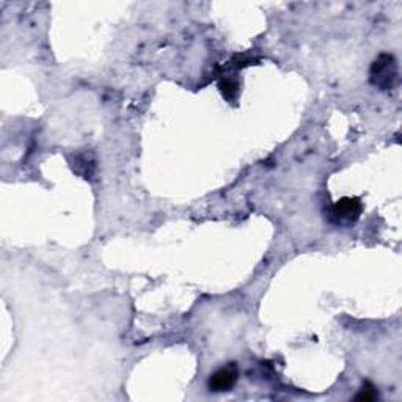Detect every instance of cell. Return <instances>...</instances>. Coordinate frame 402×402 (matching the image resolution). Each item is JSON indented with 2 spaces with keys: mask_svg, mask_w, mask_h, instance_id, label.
I'll list each match as a JSON object with an SVG mask.
<instances>
[{
  "mask_svg": "<svg viewBox=\"0 0 402 402\" xmlns=\"http://www.w3.org/2000/svg\"><path fill=\"white\" fill-rule=\"evenodd\" d=\"M369 80L374 87L384 90L394 88L398 82V62L391 54L379 55L369 70Z\"/></svg>",
  "mask_w": 402,
  "mask_h": 402,
  "instance_id": "cell-1",
  "label": "cell"
},
{
  "mask_svg": "<svg viewBox=\"0 0 402 402\" xmlns=\"http://www.w3.org/2000/svg\"><path fill=\"white\" fill-rule=\"evenodd\" d=\"M363 212V204L360 199H352V196H344L338 200L330 208V222L337 225H352L360 218Z\"/></svg>",
  "mask_w": 402,
  "mask_h": 402,
  "instance_id": "cell-2",
  "label": "cell"
},
{
  "mask_svg": "<svg viewBox=\"0 0 402 402\" xmlns=\"http://www.w3.org/2000/svg\"><path fill=\"white\" fill-rule=\"evenodd\" d=\"M239 379V371L234 365L220 368L209 377L208 386L212 393H225L234 388Z\"/></svg>",
  "mask_w": 402,
  "mask_h": 402,
  "instance_id": "cell-3",
  "label": "cell"
},
{
  "mask_svg": "<svg viewBox=\"0 0 402 402\" xmlns=\"http://www.w3.org/2000/svg\"><path fill=\"white\" fill-rule=\"evenodd\" d=\"M379 398V393L376 390L374 385H371L369 382H366L365 385L361 386V390L359 391V394L355 396V401H361V402H371L376 401Z\"/></svg>",
  "mask_w": 402,
  "mask_h": 402,
  "instance_id": "cell-4",
  "label": "cell"
},
{
  "mask_svg": "<svg viewBox=\"0 0 402 402\" xmlns=\"http://www.w3.org/2000/svg\"><path fill=\"white\" fill-rule=\"evenodd\" d=\"M220 92L223 93L226 100H231V97H234L238 93V83L230 79H223L222 82H220Z\"/></svg>",
  "mask_w": 402,
  "mask_h": 402,
  "instance_id": "cell-5",
  "label": "cell"
}]
</instances>
